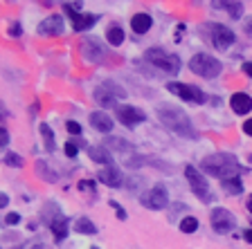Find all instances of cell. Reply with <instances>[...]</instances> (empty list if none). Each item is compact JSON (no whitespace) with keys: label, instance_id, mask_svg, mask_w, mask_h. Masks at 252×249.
<instances>
[{"label":"cell","instance_id":"obj_42","mask_svg":"<svg viewBox=\"0 0 252 249\" xmlns=\"http://www.w3.org/2000/svg\"><path fill=\"white\" fill-rule=\"evenodd\" d=\"M246 29H248V31H250V34H252V21H250V23H248V25H246Z\"/></svg>","mask_w":252,"mask_h":249},{"label":"cell","instance_id":"obj_10","mask_svg":"<svg viewBox=\"0 0 252 249\" xmlns=\"http://www.w3.org/2000/svg\"><path fill=\"white\" fill-rule=\"evenodd\" d=\"M210 222H212V227H214L216 234H230L232 229H234L236 220H234V216H232L227 209L216 207L214 211H212V216H210Z\"/></svg>","mask_w":252,"mask_h":249},{"label":"cell","instance_id":"obj_19","mask_svg":"<svg viewBox=\"0 0 252 249\" xmlns=\"http://www.w3.org/2000/svg\"><path fill=\"white\" fill-rule=\"evenodd\" d=\"M88 155H90V160L99 162V164H106V166H110V162H113V157H110V151L106 148V146H90V148H88Z\"/></svg>","mask_w":252,"mask_h":249},{"label":"cell","instance_id":"obj_36","mask_svg":"<svg viewBox=\"0 0 252 249\" xmlns=\"http://www.w3.org/2000/svg\"><path fill=\"white\" fill-rule=\"evenodd\" d=\"M9 144V133H7L5 126H0V146H7Z\"/></svg>","mask_w":252,"mask_h":249},{"label":"cell","instance_id":"obj_31","mask_svg":"<svg viewBox=\"0 0 252 249\" xmlns=\"http://www.w3.org/2000/svg\"><path fill=\"white\" fill-rule=\"evenodd\" d=\"M79 191H88V193H94V182L93 180H81L77 184Z\"/></svg>","mask_w":252,"mask_h":249},{"label":"cell","instance_id":"obj_24","mask_svg":"<svg viewBox=\"0 0 252 249\" xmlns=\"http://www.w3.org/2000/svg\"><path fill=\"white\" fill-rule=\"evenodd\" d=\"M74 229H77L79 234H84V236L97 234V227H94V222L90 218H79L77 222H74Z\"/></svg>","mask_w":252,"mask_h":249},{"label":"cell","instance_id":"obj_28","mask_svg":"<svg viewBox=\"0 0 252 249\" xmlns=\"http://www.w3.org/2000/svg\"><path fill=\"white\" fill-rule=\"evenodd\" d=\"M196 229H198V220H196L194 216H187V218L180 220V231H183V234H194Z\"/></svg>","mask_w":252,"mask_h":249},{"label":"cell","instance_id":"obj_15","mask_svg":"<svg viewBox=\"0 0 252 249\" xmlns=\"http://www.w3.org/2000/svg\"><path fill=\"white\" fill-rule=\"evenodd\" d=\"M68 227H70V220L61 213H54V218L50 220V229H52V236L57 243H61L65 236H68Z\"/></svg>","mask_w":252,"mask_h":249},{"label":"cell","instance_id":"obj_1","mask_svg":"<svg viewBox=\"0 0 252 249\" xmlns=\"http://www.w3.org/2000/svg\"><path fill=\"white\" fill-rule=\"evenodd\" d=\"M156 112H158V119L162 121V126L169 128L171 133L185 137V139H196V137H198L194 124H191V119H189V114L185 112V110H180L178 106L162 104V106H158Z\"/></svg>","mask_w":252,"mask_h":249},{"label":"cell","instance_id":"obj_23","mask_svg":"<svg viewBox=\"0 0 252 249\" xmlns=\"http://www.w3.org/2000/svg\"><path fill=\"white\" fill-rule=\"evenodd\" d=\"M220 187H223V191H225V193H230V195H239V193H243L241 177H232V180L220 182Z\"/></svg>","mask_w":252,"mask_h":249},{"label":"cell","instance_id":"obj_38","mask_svg":"<svg viewBox=\"0 0 252 249\" xmlns=\"http://www.w3.org/2000/svg\"><path fill=\"white\" fill-rule=\"evenodd\" d=\"M243 133H246V135H250V137H252V119L243 121Z\"/></svg>","mask_w":252,"mask_h":249},{"label":"cell","instance_id":"obj_32","mask_svg":"<svg viewBox=\"0 0 252 249\" xmlns=\"http://www.w3.org/2000/svg\"><path fill=\"white\" fill-rule=\"evenodd\" d=\"M63 148H65V155H68V157H77V153H79V146H77V144H74V141H72V139H70V141H68V144L63 146Z\"/></svg>","mask_w":252,"mask_h":249},{"label":"cell","instance_id":"obj_12","mask_svg":"<svg viewBox=\"0 0 252 249\" xmlns=\"http://www.w3.org/2000/svg\"><path fill=\"white\" fill-rule=\"evenodd\" d=\"M117 119H120L126 128H135L137 124H142V121L147 119V114L142 112L140 108H135V106H120V108H117Z\"/></svg>","mask_w":252,"mask_h":249},{"label":"cell","instance_id":"obj_22","mask_svg":"<svg viewBox=\"0 0 252 249\" xmlns=\"http://www.w3.org/2000/svg\"><path fill=\"white\" fill-rule=\"evenodd\" d=\"M38 130H41L43 139H45V151L47 153H54V148H57V137H54L52 128H50L47 124H41V126H38Z\"/></svg>","mask_w":252,"mask_h":249},{"label":"cell","instance_id":"obj_39","mask_svg":"<svg viewBox=\"0 0 252 249\" xmlns=\"http://www.w3.org/2000/svg\"><path fill=\"white\" fill-rule=\"evenodd\" d=\"M9 204V195L7 193H0V209H5Z\"/></svg>","mask_w":252,"mask_h":249},{"label":"cell","instance_id":"obj_16","mask_svg":"<svg viewBox=\"0 0 252 249\" xmlns=\"http://www.w3.org/2000/svg\"><path fill=\"white\" fill-rule=\"evenodd\" d=\"M230 106L236 114H248L252 110V97L246 92H234L230 97Z\"/></svg>","mask_w":252,"mask_h":249},{"label":"cell","instance_id":"obj_40","mask_svg":"<svg viewBox=\"0 0 252 249\" xmlns=\"http://www.w3.org/2000/svg\"><path fill=\"white\" fill-rule=\"evenodd\" d=\"M243 72H246L248 77L252 79V63H250V61H248V63H243Z\"/></svg>","mask_w":252,"mask_h":249},{"label":"cell","instance_id":"obj_21","mask_svg":"<svg viewBox=\"0 0 252 249\" xmlns=\"http://www.w3.org/2000/svg\"><path fill=\"white\" fill-rule=\"evenodd\" d=\"M36 173L41 175V180H43V182H50V184L59 180L57 171H50V166H47V162H45V160H38V162H36Z\"/></svg>","mask_w":252,"mask_h":249},{"label":"cell","instance_id":"obj_7","mask_svg":"<svg viewBox=\"0 0 252 249\" xmlns=\"http://www.w3.org/2000/svg\"><path fill=\"white\" fill-rule=\"evenodd\" d=\"M79 7H81V2H72V5H70V2H63V9H65V14L70 16V21H72V29L74 31H86L97 23V16L79 14Z\"/></svg>","mask_w":252,"mask_h":249},{"label":"cell","instance_id":"obj_35","mask_svg":"<svg viewBox=\"0 0 252 249\" xmlns=\"http://www.w3.org/2000/svg\"><path fill=\"white\" fill-rule=\"evenodd\" d=\"M110 207L117 211V218H120V220H126V211H124V207H122V204H117L115 200H110Z\"/></svg>","mask_w":252,"mask_h":249},{"label":"cell","instance_id":"obj_2","mask_svg":"<svg viewBox=\"0 0 252 249\" xmlns=\"http://www.w3.org/2000/svg\"><path fill=\"white\" fill-rule=\"evenodd\" d=\"M200 168L205 173H210V175L219 177L220 182L232 180V177H241V173H243V166L236 162V157L227 155V153H216V155L205 157L200 162Z\"/></svg>","mask_w":252,"mask_h":249},{"label":"cell","instance_id":"obj_43","mask_svg":"<svg viewBox=\"0 0 252 249\" xmlns=\"http://www.w3.org/2000/svg\"><path fill=\"white\" fill-rule=\"evenodd\" d=\"M248 209H250V211H252V197H250V200H248Z\"/></svg>","mask_w":252,"mask_h":249},{"label":"cell","instance_id":"obj_33","mask_svg":"<svg viewBox=\"0 0 252 249\" xmlns=\"http://www.w3.org/2000/svg\"><path fill=\"white\" fill-rule=\"evenodd\" d=\"M65 128H68L70 135H81V126L77 121H65Z\"/></svg>","mask_w":252,"mask_h":249},{"label":"cell","instance_id":"obj_9","mask_svg":"<svg viewBox=\"0 0 252 249\" xmlns=\"http://www.w3.org/2000/svg\"><path fill=\"white\" fill-rule=\"evenodd\" d=\"M140 202L144 204L147 209L160 211V209H164L169 204V193H167V189H164L162 184H158V187H153L151 191H147L144 195L140 197Z\"/></svg>","mask_w":252,"mask_h":249},{"label":"cell","instance_id":"obj_41","mask_svg":"<svg viewBox=\"0 0 252 249\" xmlns=\"http://www.w3.org/2000/svg\"><path fill=\"white\" fill-rule=\"evenodd\" d=\"M243 238H246L248 243H252V229H246V234H243Z\"/></svg>","mask_w":252,"mask_h":249},{"label":"cell","instance_id":"obj_8","mask_svg":"<svg viewBox=\"0 0 252 249\" xmlns=\"http://www.w3.org/2000/svg\"><path fill=\"white\" fill-rule=\"evenodd\" d=\"M207 29H210V41L212 45L216 47V50H227V47L234 43V31L230 29V27L220 25V23H210L207 25Z\"/></svg>","mask_w":252,"mask_h":249},{"label":"cell","instance_id":"obj_3","mask_svg":"<svg viewBox=\"0 0 252 249\" xmlns=\"http://www.w3.org/2000/svg\"><path fill=\"white\" fill-rule=\"evenodd\" d=\"M189 70L194 74H198V77L203 79H214L220 74V70H223V65H220L219 58H214L212 54H196V56H191V61H189Z\"/></svg>","mask_w":252,"mask_h":249},{"label":"cell","instance_id":"obj_20","mask_svg":"<svg viewBox=\"0 0 252 249\" xmlns=\"http://www.w3.org/2000/svg\"><path fill=\"white\" fill-rule=\"evenodd\" d=\"M94 101H97V104H99L101 108H113L117 99L113 97V94H110L108 90L104 88V85H99V88L94 90Z\"/></svg>","mask_w":252,"mask_h":249},{"label":"cell","instance_id":"obj_6","mask_svg":"<svg viewBox=\"0 0 252 249\" xmlns=\"http://www.w3.org/2000/svg\"><path fill=\"white\" fill-rule=\"evenodd\" d=\"M167 90L176 97H180L183 101H189V104H205V92L198 88V85H189V83H178V81H171L167 83Z\"/></svg>","mask_w":252,"mask_h":249},{"label":"cell","instance_id":"obj_18","mask_svg":"<svg viewBox=\"0 0 252 249\" xmlns=\"http://www.w3.org/2000/svg\"><path fill=\"white\" fill-rule=\"evenodd\" d=\"M151 25H153V18L147 11H140V14H135L131 18V29L135 31V34H147V31L151 29Z\"/></svg>","mask_w":252,"mask_h":249},{"label":"cell","instance_id":"obj_5","mask_svg":"<svg viewBox=\"0 0 252 249\" xmlns=\"http://www.w3.org/2000/svg\"><path fill=\"white\" fill-rule=\"evenodd\" d=\"M185 177H187L191 191L196 193L198 200L203 202H212V193H210V184H207V177L200 175V171L196 166H185Z\"/></svg>","mask_w":252,"mask_h":249},{"label":"cell","instance_id":"obj_14","mask_svg":"<svg viewBox=\"0 0 252 249\" xmlns=\"http://www.w3.org/2000/svg\"><path fill=\"white\" fill-rule=\"evenodd\" d=\"M97 180L101 182V184H106V187H122L124 184V175H122V171L117 168V166H104L99 173H97Z\"/></svg>","mask_w":252,"mask_h":249},{"label":"cell","instance_id":"obj_13","mask_svg":"<svg viewBox=\"0 0 252 249\" xmlns=\"http://www.w3.org/2000/svg\"><path fill=\"white\" fill-rule=\"evenodd\" d=\"M63 31H65V25H63V18L59 14L47 16L45 21L38 25V34L41 36H61Z\"/></svg>","mask_w":252,"mask_h":249},{"label":"cell","instance_id":"obj_11","mask_svg":"<svg viewBox=\"0 0 252 249\" xmlns=\"http://www.w3.org/2000/svg\"><path fill=\"white\" fill-rule=\"evenodd\" d=\"M104 54H106V50L97 38L90 36V38H84V41H81V56H84V61L99 63L101 58H104Z\"/></svg>","mask_w":252,"mask_h":249},{"label":"cell","instance_id":"obj_29","mask_svg":"<svg viewBox=\"0 0 252 249\" xmlns=\"http://www.w3.org/2000/svg\"><path fill=\"white\" fill-rule=\"evenodd\" d=\"M101 85H104V88L108 90V92L113 94L115 99H124V97H126V90H124V88H120V85H117L115 81H106V83H101Z\"/></svg>","mask_w":252,"mask_h":249},{"label":"cell","instance_id":"obj_37","mask_svg":"<svg viewBox=\"0 0 252 249\" xmlns=\"http://www.w3.org/2000/svg\"><path fill=\"white\" fill-rule=\"evenodd\" d=\"M5 222L7 224H18V222H21V216H18V213H7Z\"/></svg>","mask_w":252,"mask_h":249},{"label":"cell","instance_id":"obj_34","mask_svg":"<svg viewBox=\"0 0 252 249\" xmlns=\"http://www.w3.org/2000/svg\"><path fill=\"white\" fill-rule=\"evenodd\" d=\"M21 34H23L21 23H11V25H9V36H11V38H18Z\"/></svg>","mask_w":252,"mask_h":249},{"label":"cell","instance_id":"obj_25","mask_svg":"<svg viewBox=\"0 0 252 249\" xmlns=\"http://www.w3.org/2000/svg\"><path fill=\"white\" fill-rule=\"evenodd\" d=\"M214 7H223L232 18H241L243 16V2H214Z\"/></svg>","mask_w":252,"mask_h":249},{"label":"cell","instance_id":"obj_4","mask_svg":"<svg viewBox=\"0 0 252 249\" xmlns=\"http://www.w3.org/2000/svg\"><path fill=\"white\" fill-rule=\"evenodd\" d=\"M144 58H147L149 63H153L156 68H160L162 72H167V74H178L180 65H183L176 54H169V52H164V50H160V47H151V50H147Z\"/></svg>","mask_w":252,"mask_h":249},{"label":"cell","instance_id":"obj_26","mask_svg":"<svg viewBox=\"0 0 252 249\" xmlns=\"http://www.w3.org/2000/svg\"><path fill=\"white\" fill-rule=\"evenodd\" d=\"M106 41H108L110 45L120 47L122 43H124V29H122V27H110V29L106 31Z\"/></svg>","mask_w":252,"mask_h":249},{"label":"cell","instance_id":"obj_44","mask_svg":"<svg viewBox=\"0 0 252 249\" xmlns=\"http://www.w3.org/2000/svg\"><path fill=\"white\" fill-rule=\"evenodd\" d=\"M93 249H99V247H93Z\"/></svg>","mask_w":252,"mask_h":249},{"label":"cell","instance_id":"obj_30","mask_svg":"<svg viewBox=\"0 0 252 249\" xmlns=\"http://www.w3.org/2000/svg\"><path fill=\"white\" fill-rule=\"evenodd\" d=\"M5 164H9V166H18V168H21V166H23V157L18 155V153H9V155L5 157Z\"/></svg>","mask_w":252,"mask_h":249},{"label":"cell","instance_id":"obj_27","mask_svg":"<svg viewBox=\"0 0 252 249\" xmlns=\"http://www.w3.org/2000/svg\"><path fill=\"white\" fill-rule=\"evenodd\" d=\"M106 148H115V151L120 153H126V151H131V144L128 141H124L122 137H110V139H106Z\"/></svg>","mask_w":252,"mask_h":249},{"label":"cell","instance_id":"obj_17","mask_svg":"<svg viewBox=\"0 0 252 249\" xmlns=\"http://www.w3.org/2000/svg\"><path fill=\"white\" fill-rule=\"evenodd\" d=\"M90 126L94 130H99V133H110L113 130V119L101 110H94V112H90Z\"/></svg>","mask_w":252,"mask_h":249}]
</instances>
